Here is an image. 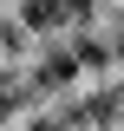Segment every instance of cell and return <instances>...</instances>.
<instances>
[{"label":"cell","instance_id":"2","mask_svg":"<svg viewBox=\"0 0 124 131\" xmlns=\"http://www.w3.org/2000/svg\"><path fill=\"white\" fill-rule=\"evenodd\" d=\"M20 46H26V26H20L13 13H0V59H13Z\"/></svg>","mask_w":124,"mask_h":131},{"label":"cell","instance_id":"1","mask_svg":"<svg viewBox=\"0 0 124 131\" xmlns=\"http://www.w3.org/2000/svg\"><path fill=\"white\" fill-rule=\"evenodd\" d=\"M20 26L26 33H65V0H20Z\"/></svg>","mask_w":124,"mask_h":131}]
</instances>
